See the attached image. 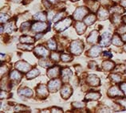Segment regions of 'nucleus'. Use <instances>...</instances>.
Here are the masks:
<instances>
[{"mask_svg": "<svg viewBox=\"0 0 126 113\" xmlns=\"http://www.w3.org/2000/svg\"><path fill=\"white\" fill-rule=\"evenodd\" d=\"M48 48L49 49H52V50H55L57 49V44H56L54 40L51 39L48 42Z\"/></svg>", "mask_w": 126, "mask_h": 113, "instance_id": "29", "label": "nucleus"}, {"mask_svg": "<svg viewBox=\"0 0 126 113\" xmlns=\"http://www.w3.org/2000/svg\"><path fill=\"white\" fill-rule=\"evenodd\" d=\"M83 48L84 45L81 41H74L71 43L70 52L75 55H79L83 51Z\"/></svg>", "mask_w": 126, "mask_h": 113, "instance_id": "1", "label": "nucleus"}, {"mask_svg": "<svg viewBox=\"0 0 126 113\" xmlns=\"http://www.w3.org/2000/svg\"><path fill=\"white\" fill-rule=\"evenodd\" d=\"M109 13L106 11L105 9H100L98 11V18L100 19H106L109 18Z\"/></svg>", "mask_w": 126, "mask_h": 113, "instance_id": "21", "label": "nucleus"}, {"mask_svg": "<svg viewBox=\"0 0 126 113\" xmlns=\"http://www.w3.org/2000/svg\"><path fill=\"white\" fill-rule=\"evenodd\" d=\"M119 31H120L121 33H125V32H126V26H123V27H121L120 29H119Z\"/></svg>", "mask_w": 126, "mask_h": 113, "instance_id": "39", "label": "nucleus"}, {"mask_svg": "<svg viewBox=\"0 0 126 113\" xmlns=\"http://www.w3.org/2000/svg\"><path fill=\"white\" fill-rule=\"evenodd\" d=\"M62 1H66V0H62Z\"/></svg>", "mask_w": 126, "mask_h": 113, "instance_id": "50", "label": "nucleus"}, {"mask_svg": "<svg viewBox=\"0 0 126 113\" xmlns=\"http://www.w3.org/2000/svg\"><path fill=\"white\" fill-rule=\"evenodd\" d=\"M101 97V94L98 92H89L85 96V99H91V100H97Z\"/></svg>", "mask_w": 126, "mask_h": 113, "instance_id": "18", "label": "nucleus"}, {"mask_svg": "<svg viewBox=\"0 0 126 113\" xmlns=\"http://www.w3.org/2000/svg\"><path fill=\"white\" fill-rule=\"evenodd\" d=\"M46 24L45 22H35L32 25V30L34 32H42L46 29Z\"/></svg>", "mask_w": 126, "mask_h": 113, "instance_id": "7", "label": "nucleus"}, {"mask_svg": "<svg viewBox=\"0 0 126 113\" xmlns=\"http://www.w3.org/2000/svg\"><path fill=\"white\" fill-rule=\"evenodd\" d=\"M87 81L89 85L94 86V87H96V86L100 85V80H99V78L95 75L89 76L87 78Z\"/></svg>", "mask_w": 126, "mask_h": 113, "instance_id": "8", "label": "nucleus"}, {"mask_svg": "<svg viewBox=\"0 0 126 113\" xmlns=\"http://www.w3.org/2000/svg\"><path fill=\"white\" fill-rule=\"evenodd\" d=\"M50 57L52 59V61H58L59 60H60V56H59L58 54H56V53L52 54Z\"/></svg>", "mask_w": 126, "mask_h": 113, "instance_id": "33", "label": "nucleus"}, {"mask_svg": "<svg viewBox=\"0 0 126 113\" xmlns=\"http://www.w3.org/2000/svg\"><path fill=\"white\" fill-rule=\"evenodd\" d=\"M34 41V39L31 36H22V37L20 38V42L22 43H33Z\"/></svg>", "mask_w": 126, "mask_h": 113, "instance_id": "26", "label": "nucleus"}, {"mask_svg": "<svg viewBox=\"0 0 126 113\" xmlns=\"http://www.w3.org/2000/svg\"><path fill=\"white\" fill-rule=\"evenodd\" d=\"M88 12H89V10L87 8L84 7V6H80V7H78L75 11L74 14V18L75 19L81 20L84 17H85V15L88 14Z\"/></svg>", "mask_w": 126, "mask_h": 113, "instance_id": "2", "label": "nucleus"}, {"mask_svg": "<svg viewBox=\"0 0 126 113\" xmlns=\"http://www.w3.org/2000/svg\"><path fill=\"white\" fill-rule=\"evenodd\" d=\"M112 44H114L115 45L117 46H121L123 45V42H122V39H121L120 38L118 37L117 35H115L113 38H112Z\"/></svg>", "mask_w": 126, "mask_h": 113, "instance_id": "28", "label": "nucleus"}, {"mask_svg": "<svg viewBox=\"0 0 126 113\" xmlns=\"http://www.w3.org/2000/svg\"><path fill=\"white\" fill-rule=\"evenodd\" d=\"M103 54H104L105 56H112V55H111L110 53H109V52H107V51L103 52Z\"/></svg>", "mask_w": 126, "mask_h": 113, "instance_id": "40", "label": "nucleus"}, {"mask_svg": "<svg viewBox=\"0 0 126 113\" xmlns=\"http://www.w3.org/2000/svg\"><path fill=\"white\" fill-rule=\"evenodd\" d=\"M8 19H9V16L6 14L2 13V14H1V22L5 23L6 22H7Z\"/></svg>", "mask_w": 126, "mask_h": 113, "instance_id": "34", "label": "nucleus"}, {"mask_svg": "<svg viewBox=\"0 0 126 113\" xmlns=\"http://www.w3.org/2000/svg\"><path fill=\"white\" fill-rule=\"evenodd\" d=\"M121 5L126 6V0H121Z\"/></svg>", "mask_w": 126, "mask_h": 113, "instance_id": "44", "label": "nucleus"}, {"mask_svg": "<svg viewBox=\"0 0 126 113\" xmlns=\"http://www.w3.org/2000/svg\"><path fill=\"white\" fill-rule=\"evenodd\" d=\"M97 38H98V32L94 30L90 33V34L87 38V41L89 43H95L97 41Z\"/></svg>", "mask_w": 126, "mask_h": 113, "instance_id": "16", "label": "nucleus"}, {"mask_svg": "<svg viewBox=\"0 0 126 113\" xmlns=\"http://www.w3.org/2000/svg\"><path fill=\"white\" fill-rule=\"evenodd\" d=\"M111 79L112 80V81H114L116 83H117V82H120L121 81V76H119L118 74H112L111 76Z\"/></svg>", "mask_w": 126, "mask_h": 113, "instance_id": "31", "label": "nucleus"}, {"mask_svg": "<svg viewBox=\"0 0 126 113\" xmlns=\"http://www.w3.org/2000/svg\"><path fill=\"white\" fill-rule=\"evenodd\" d=\"M15 67L17 69H18L19 71H21L22 72H26L31 69V65L27 64L25 61H18L15 64Z\"/></svg>", "mask_w": 126, "mask_h": 113, "instance_id": "5", "label": "nucleus"}, {"mask_svg": "<svg viewBox=\"0 0 126 113\" xmlns=\"http://www.w3.org/2000/svg\"><path fill=\"white\" fill-rule=\"evenodd\" d=\"M125 51H126V45L125 46Z\"/></svg>", "mask_w": 126, "mask_h": 113, "instance_id": "49", "label": "nucleus"}, {"mask_svg": "<svg viewBox=\"0 0 126 113\" xmlns=\"http://www.w3.org/2000/svg\"><path fill=\"white\" fill-rule=\"evenodd\" d=\"M30 26H31V23L29 22H26L22 23L21 26V29L22 31H25V30H27V29L30 28Z\"/></svg>", "mask_w": 126, "mask_h": 113, "instance_id": "32", "label": "nucleus"}, {"mask_svg": "<svg viewBox=\"0 0 126 113\" xmlns=\"http://www.w3.org/2000/svg\"><path fill=\"white\" fill-rule=\"evenodd\" d=\"M85 24V23H83V22H77V24H76L75 27H76V29H77V32L79 34H82L85 32V28H86Z\"/></svg>", "mask_w": 126, "mask_h": 113, "instance_id": "19", "label": "nucleus"}, {"mask_svg": "<svg viewBox=\"0 0 126 113\" xmlns=\"http://www.w3.org/2000/svg\"><path fill=\"white\" fill-rule=\"evenodd\" d=\"M121 39L123 40L124 42H126V34H123V35L121 36Z\"/></svg>", "mask_w": 126, "mask_h": 113, "instance_id": "42", "label": "nucleus"}, {"mask_svg": "<svg viewBox=\"0 0 126 113\" xmlns=\"http://www.w3.org/2000/svg\"><path fill=\"white\" fill-rule=\"evenodd\" d=\"M13 2H20L22 0H12Z\"/></svg>", "mask_w": 126, "mask_h": 113, "instance_id": "46", "label": "nucleus"}, {"mask_svg": "<svg viewBox=\"0 0 126 113\" xmlns=\"http://www.w3.org/2000/svg\"><path fill=\"white\" fill-rule=\"evenodd\" d=\"M73 105H74V107H76V108H82L84 106L83 104H81V103H74Z\"/></svg>", "mask_w": 126, "mask_h": 113, "instance_id": "37", "label": "nucleus"}, {"mask_svg": "<svg viewBox=\"0 0 126 113\" xmlns=\"http://www.w3.org/2000/svg\"><path fill=\"white\" fill-rule=\"evenodd\" d=\"M73 2H75V1H78V0H72Z\"/></svg>", "mask_w": 126, "mask_h": 113, "instance_id": "48", "label": "nucleus"}, {"mask_svg": "<svg viewBox=\"0 0 126 113\" xmlns=\"http://www.w3.org/2000/svg\"><path fill=\"white\" fill-rule=\"evenodd\" d=\"M18 47L22 49H26V50H31L33 49V45H18Z\"/></svg>", "mask_w": 126, "mask_h": 113, "instance_id": "35", "label": "nucleus"}, {"mask_svg": "<svg viewBox=\"0 0 126 113\" xmlns=\"http://www.w3.org/2000/svg\"><path fill=\"white\" fill-rule=\"evenodd\" d=\"M58 74H59V67H58V66H54V67L49 69L47 72L48 76L50 78L56 77V76H58Z\"/></svg>", "mask_w": 126, "mask_h": 113, "instance_id": "13", "label": "nucleus"}, {"mask_svg": "<svg viewBox=\"0 0 126 113\" xmlns=\"http://www.w3.org/2000/svg\"><path fill=\"white\" fill-rule=\"evenodd\" d=\"M121 90L125 92V94L126 95V83H124L121 85Z\"/></svg>", "mask_w": 126, "mask_h": 113, "instance_id": "38", "label": "nucleus"}, {"mask_svg": "<svg viewBox=\"0 0 126 113\" xmlns=\"http://www.w3.org/2000/svg\"><path fill=\"white\" fill-rule=\"evenodd\" d=\"M51 111L52 112H62V110H61V109H57V108H53Z\"/></svg>", "mask_w": 126, "mask_h": 113, "instance_id": "41", "label": "nucleus"}, {"mask_svg": "<svg viewBox=\"0 0 126 113\" xmlns=\"http://www.w3.org/2000/svg\"><path fill=\"white\" fill-rule=\"evenodd\" d=\"M42 36H43V34H37V36H36V37H35V38H36V39L41 38L42 37Z\"/></svg>", "mask_w": 126, "mask_h": 113, "instance_id": "43", "label": "nucleus"}, {"mask_svg": "<svg viewBox=\"0 0 126 113\" xmlns=\"http://www.w3.org/2000/svg\"><path fill=\"white\" fill-rule=\"evenodd\" d=\"M102 66H103V68L105 69V70H111V69L113 68L114 63L112 61H106L102 63Z\"/></svg>", "mask_w": 126, "mask_h": 113, "instance_id": "25", "label": "nucleus"}, {"mask_svg": "<svg viewBox=\"0 0 126 113\" xmlns=\"http://www.w3.org/2000/svg\"><path fill=\"white\" fill-rule=\"evenodd\" d=\"M61 93H62V96L63 98H64V99H67L72 94V89L70 88V87H69V85H65V87L62 88Z\"/></svg>", "mask_w": 126, "mask_h": 113, "instance_id": "11", "label": "nucleus"}, {"mask_svg": "<svg viewBox=\"0 0 126 113\" xmlns=\"http://www.w3.org/2000/svg\"><path fill=\"white\" fill-rule=\"evenodd\" d=\"M39 73H40V72H39V70H38L37 69H32L31 71H30L27 75H26V78L27 79H33L36 77L37 76L39 75Z\"/></svg>", "mask_w": 126, "mask_h": 113, "instance_id": "22", "label": "nucleus"}, {"mask_svg": "<svg viewBox=\"0 0 126 113\" xmlns=\"http://www.w3.org/2000/svg\"><path fill=\"white\" fill-rule=\"evenodd\" d=\"M18 95L21 96H25L26 97H31L33 96V91L31 89H30L29 88H21L18 90Z\"/></svg>", "mask_w": 126, "mask_h": 113, "instance_id": "14", "label": "nucleus"}, {"mask_svg": "<svg viewBox=\"0 0 126 113\" xmlns=\"http://www.w3.org/2000/svg\"><path fill=\"white\" fill-rule=\"evenodd\" d=\"M34 53L37 55L40 56H46L48 54H49V51L48 49H46L45 47H43V46H38V47H36L34 49Z\"/></svg>", "mask_w": 126, "mask_h": 113, "instance_id": "9", "label": "nucleus"}, {"mask_svg": "<svg viewBox=\"0 0 126 113\" xmlns=\"http://www.w3.org/2000/svg\"><path fill=\"white\" fill-rule=\"evenodd\" d=\"M110 40H111V34L108 32H105L101 37L100 44L102 46H108L110 44Z\"/></svg>", "mask_w": 126, "mask_h": 113, "instance_id": "6", "label": "nucleus"}, {"mask_svg": "<svg viewBox=\"0 0 126 113\" xmlns=\"http://www.w3.org/2000/svg\"><path fill=\"white\" fill-rule=\"evenodd\" d=\"M71 22H72L71 18H67L65 20H63V21L57 23V24L55 25V28L58 31H62V30H64V29H65L66 28H68L69 26L71 25Z\"/></svg>", "mask_w": 126, "mask_h": 113, "instance_id": "3", "label": "nucleus"}, {"mask_svg": "<svg viewBox=\"0 0 126 113\" xmlns=\"http://www.w3.org/2000/svg\"><path fill=\"white\" fill-rule=\"evenodd\" d=\"M61 59H62L64 62H69V61H70L71 60L73 59V57H72V56H71L70 55H69V54H62V56H61Z\"/></svg>", "mask_w": 126, "mask_h": 113, "instance_id": "30", "label": "nucleus"}, {"mask_svg": "<svg viewBox=\"0 0 126 113\" xmlns=\"http://www.w3.org/2000/svg\"><path fill=\"white\" fill-rule=\"evenodd\" d=\"M62 80L63 81H68L69 79L70 78V76H72V72L69 69H64L62 72Z\"/></svg>", "mask_w": 126, "mask_h": 113, "instance_id": "15", "label": "nucleus"}, {"mask_svg": "<svg viewBox=\"0 0 126 113\" xmlns=\"http://www.w3.org/2000/svg\"><path fill=\"white\" fill-rule=\"evenodd\" d=\"M101 52V48L100 47V46L95 45L89 49V55L90 56H92V57H96V56H97L99 54H100Z\"/></svg>", "mask_w": 126, "mask_h": 113, "instance_id": "10", "label": "nucleus"}, {"mask_svg": "<svg viewBox=\"0 0 126 113\" xmlns=\"http://www.w3.org/2000/svg\"><path fill=\"white\" fill-rule=\"evenodd\" d=\"M96 19H97V17H96V15L94 14H89L88 16H86L85 18V23L86 25H88V26H90L92 24H94V22L96 21Z\"/></svg>", "mask_w": 126, "mask_h": 113, "instance_id": "17", "label": "nucleus"}, {"mask_svg": "<svg viewBox=\"0 0 126 113\" xmlns=\"http://www.w3.org/2000/svg\"><path fill=\"white\" fill-rule=\"evenodd\" d=\"M109 96H123V93L120 91L117 87H112L109 90Z\"/></svg>", "mask_w": 126, "mask_h": 113, "instance_id": "12", "label": "nucleus"}, {"mask_svg": "<svg viewBox=\"0 0 126 113\" xmlns=\"http://www.w3.org/2000/svg\"><path fill=\"white\" fill-rule=\"evenodd\" d=\"M123 20H124V22L126 23V16H125V17H124V18H123Z\"/></svg>", "mask_w": 126, "mask_h": 113, "instance_id": "47", "label": "nucleus"}, {"mask_svg": "<svg viewBox=\"0 0 126 113\" xmlns=\"http://www.w3.org/2000/svg\"><path fill=\"white\" fill-rule=\"evenodd\" d=\"M63 15H64V13H59V14H58L57 15L55 16L54 18V22H57L58 20H61L62 18H63Z\"/></svg>", "mask_w": 126, "mask_h": 113, "instance_id": "36", "label": "nucleus"}, {"mask_svg": "<svg viewBox=\"0 0 126 113\" xmlns=\"http://www.w3.org/2000/svg\"><path fill=\"white\" fill-rule=\"evenodd\" d=\"M34 18L35 20H38V21H42V22H45L46 20V15L45 13L43 12H40V13H38L34 16Z\"/></svg>", "mask_w": 126, "mask_h": 113, "instance_id": "24", "label": "nucleus"}, {"mask_svg": "<svg viewBox=\"0 0 126 113\" xmlns=\"http://www.w3.org/2000/svg\"><path fill=\"white\" fill-rule=\"evenodd\" d=\"M10 77H11V79L13 80V81H19V80L22 78V75L19 73L18 71L14 70L11 72Z\"/></svg>", "mask_w": 126, "mask_h": 113, "instance_id": "23", "label": "nucleus"}, {"mask_svg": "<svg viewBox=\"0 0 126 113\" xmlns=\"http://www.w3.org/2000/svg\"><path fill=\"white\" fill-rule=\"evenodd\" d=\"M61 85H62V82L58 79H55V80H52V81L49 82L48 88L51 92H55L60 88Z\"/></svg>", "mask_w": 126, "mask_h": 113, "instance_id": "4", "label": "nucleus"}, {"mask_svg": "<svg viewBox=\"0 0 126 113\" xmlns=\"http://www.w3.org/2000/svg\"><path fill=\"white\" fill-rule=\"evenodd\" d=\"M49 2H50L51 3H56L58 2V0H49Z\"/></svg>", "mask_w": 126, "mask_h": 113, "instance_id": "45", "label": "nucleus"}, {"mask_svg": "<svg viewBox=\"0 0 126 113\" xmlns=\"http://www.w3.org/2000/svg\"><path fill=\"white\" fill-rule=\"evenodd\" d=\"M14 28H15V26H14V22H8L7 24L5 25V27H4V30L7 33H11L14 30Z\"/></svg>", "mask_w": 126, "mask_h": 113, "instance_id": "27", "label": "nucleus"}, {"mask_svg": "<svg viewBox=\"0 0 126 113\" xmlns=\"http://www.w3.org/2000/svg\"><path fill=\"white\" fill-rule=\"evenodd\" d=\"M37 92L39 96H47V89H46L45 85H40L39 87L37 88Z\"/></svg>", "mask_w": 126, "mask_h": 113, "instance_id": "20", "label": "nucleus"}]
</instances>
